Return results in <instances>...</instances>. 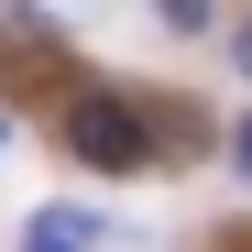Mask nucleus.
<instances>
[{
  "instance_id": "obj_3",
  "label": "nucleus",
  "mask_w": 252,
  "mask_h": 252,
  "mask_svg": "<svg viewBox=\"0 0 252 252\" xmlns=\"http://www.w3.org/2000/svg\"><path fill=\"white\" fill-rule=\"evenodd\" d=\"M230 154H241V176H252V121H241V132H230Z\"/></svg>"
},
{
  "instance_id": "obj_4",
  "label": "nucleus",
  "mask_w": 252,
  "mask_h": 252,
  "mask_svg": "<svg viewBox=\"0 0 252 252\" xmlns=\"http://www.w3.org/2000/svg\"><path fill=\"white\" fill-rule=\"evenodd\" d=\"M230 55H241V77H252V22H241V33H230Z\"/></svg>"
},
{
  "instance_id": "obj_1",
  "label": "nucleus",
  "mask_w": 252,
  "mask_h": 252,
  "mask_svg": "<svg viewBox=\"0 0 252 252\" xmlns=\"http://www.w3.org/2000/svg\"><path fill=\"white\" fill-rule=\"evenodd\" d=\"M66 154H77V164H110V176H132V164H154V121H143L132 99L99 88V99L66 110Z\"/></svg>"
},
{
  "instance_id": "obj_5",
  "label": "nucleus",
  "mask_w": 252,
  "mask_h": 252,
  "mask_svg": "<svg viewBox=\"0 0 252 252\" xmlns=\"http://www.w3.org/2000/svg\"><path fill=\"white\" fill-rule=\"evenodd\" d=\"M0 143H11V121H0Z\"/></svg>"
},
{
  "instance_id": "obj_2",
  "label": "nucleus",
  "mask_w": 252,
  "mask_h": 252,
  "mask_svg": "<svg viewBox=\"0 0 252 252\" xmlns=\"http://www.w3.org/2000/svg\"><path fill=\"white\" fill-rule=\"evenodd\" d=\"M99 241V208H33V252H88Z\"/></svg>"
}]
</instances>
